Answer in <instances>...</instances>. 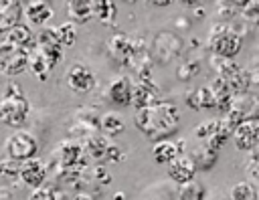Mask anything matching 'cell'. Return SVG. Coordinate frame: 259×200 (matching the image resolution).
<instances>
[{"label": "cell", "mask_w": 259, "mask_h": 200, "mask_svg": "<svg viewBox=\"0 0 259 200\" xmlns=\"http://www.w3.org/2000/svg\"><path fill=\"white\" fill-rule=\"evenodd\" d=\"M180 154H182V143L178 145V143L168 141V139H160L152 147V158L156 164H170Z\"/></svg>", "instance_id": "obj_20"}, {"label": "cell", "mask_w": 259, "mask_h": 200, "mask_svg": "<svg viewBox=\"0 0 259 200\" xmlns=\"http://www.w3.org/2000/svg\"><path fill=\"white\" fill-rule=\"evenodd\" d=\"M2 152L6 158H12V160H18V162H24L28 158H34L36 152H38V139L34 133L26 131V129H20L16 127L6 139H4V145H2Z\"/></svg>", "instance_id": "obj_4"}, {"label": "cell", "mask_w": 259, "mask_h": 200, "mask_svg": "<svg viewBox=\"0 0 259 200\" xmlns=\"http://www.w3.org/2000/svg\"><path fill=\"white\" fill-rule=\"evenodd\" d=\"M152 6H156V8H166V6H170L174 0H148Z\"/></svg>", "instance_id": "obj_38"}, {"label": "cell", "mask_w": 259, "mask_h": 200, "mask_svg": "<svg viewBox=\"0 0 259 200\" xmlns=\"http://www.w3.org/2000/svg\"><path fill=\"white\" fill-rule=\"evenodd\" d=\"M24 18L32 26H45L53 18V8L47 0H30L24 6Z\"/></svg>", "instance_id": "obj_17"}, {"label": "cell", "mask_w": 259, "mask_h": 200, "mask_svg": "<svg viewBox=\"0 0 259 200\" xmlns=\"http://www.w3.org/2000/svg\"><path fill=\"white\" fill-rule=\"evenodd\" d=\"M91 180H95L97 184H109L111 182V176L107 174V170L103 166H93L91 168V174H89Z\"/></svg>", "instance_id": "obj_34"}, {"label": "cell", "mask_w": 259, "mask_h": 200, "mask_svg": "<svg viewBox=\"0 0 259 200\" xmlns=\"http://www.w3.org/2000/svg\"><path fill=\"white\" fill-rule=\"evenodd\" d=\"M249 117L259 121V97H253V105H251V115Z\"/></svg>", "instance_id": "obj_37"}, {"label": "cell", "mask_w": 259, "mask_h": 200, "mask_svg": "<svg viewBox=\"0 0 259 200\" xmlns=\"http://www.w3.org/2000/svg\"><path fill=\"white\" fill-rule=\"evenodd\" d=\"M208 46L217 57L235 59L243 48V38L227 22H217L208 32Z\"/></svg>", "instance_id": "obj_3"}, {"label": "cell", "mask_w": 259, "mask_h": 200, "mask_svg": "<svg viewBox=\"0 0 259 200\" xmlns=\"http://www.w3.org/2000/svg\"><path fill=\"white\" fill-rule=\"evenodd\" d=\"M28 71L36 77V79H40V81H47L49 79V75H51V71H53V67L47 63V59L32 46L30 48V57H28Z\"/></svg>", "instance_id": "obj_24"}, {"label": "cell", "mask_w": 259, "mask_h": 200, "mask_svg": "<svg viewBox=\"0 0 259 200\" xmlns=\"http://www.w3.org/2000/svg\"><path fill=\"white\" fill-rule=\"evenodd\" d=\"M229 196L233 200H257L259 198V192H257V188L251 182H237L231 188V194Z\"/></svg>", "instance_id": "obj_28"}, {"label": "cell", "mask_w": 259, "mask_h": 200, "mask_svg": "<svg viewBox=\"0 0 259 200\" xmlns=\"http://www.w3.org/2000/svg\"><path fill=\"white\" fill-rule=\"evenodd\" d=\"M196 73H198V65H196V61H184V63L178 67V71H176L178 79H182V81H188V79L194 77Z\"/></svg>", "instance_id": "obj_33"}, {"label": "cell", "mask_w": 259, "mask_h": 200, "mask_svg": "<svg viewBox=\"0 0 259 200\" xmlns=\"http://www.w3.org/2000/svg\"><path fill=\"white\" fill-rule=\"evenodd\" d=\"M107 145H109L107 135H97V131L91 133V135H87V137L83 139L85 156H87V158H93V160H99V162H103L105 152H107Z\"/></svg>", "instance_id": "obj_22"}, {"label": "cell", "mask_w": 259, "mask_h": 200, "mask_svg": "<svg viewBox=\"0 0 259 200\" xmlns=\"http://www.w3.org/2000/svg\"><path fill=\"white\" fill-rule=\"evenodd\" d=\"M67 14L75 24H85L91 18H95V8L97 2L95 0H67L65 2Z\"/></svg>", "instance_id": "obj_16"}, {"label": "cell", "mask_w": 259, "mask_h": 200, "mask_svg": "<svg viewBox=\"0 0 259 200\" xmlns=\"http://www.w3.org/2000/svg\"><path fill=\"white\" fill-rule=\"evenodd\" d=\"M217 156H219V149L212 147V145H210L208 141H204V139H200V143H198V145L192 149V154H190V158H192L196 170H208V168H212L214 162H217Z\"/></svg>", "instance_id": "obj_18"}, {"label": "cell", "mask_w": 259, "mask_h": 200, "mask_svg": "<svg viewBox=\"0 0 259 200\" xmlns=\"http://www.w3.org/2000/svg\"><path fill=\"white\" fill-rule=\"evenodd\" d=\"M55 32H57V38L61 40V44H63L65 48L73 46L75 40H77V28H75V22H73V20L55 26Z\"/></svg>", "instance_id": "obj_29"}, {"label": "cell", "mask_w": 259, "mask_h": 200, "mask_svg": "<svg viewBox=\"0 0 259 200\" xmlns=\"http://www.w3.org/2000/svg\"><path fill=\"white\" fill-rule=\"evenodd\" d=\"M34 38H36V34L30 30L28 24H22V22L14 24V26L4 34V40L12 42V44H16V46L28 48V51L34 46Z\"/></svg>", "instance_id": "obj_19"}, {"label": "cell", "mask_w": 259, "mask_h": 200, "mask_svg": "<svg viewBox=\"0 0 259 200\" xmlns=\"http://www.w3.org/2000/svg\"><path fill=\"white\" fill-rule=\"evenodd\" d=\"M85 149L77 139H65L55 149L57 166H85Z\"/></svg>", "instance_id": "obj_11"}, {"label": "cell", "mask_w": 259, "mask_h": 200, "mask_svg": "<svg viewBox=\"0 0 259 200\" xmlns=\"http://www.w3.org/2000/svg\"><path fill=\"white\" fill-rule=\"evenodd\" d=\"M178 198H182V200H200V198H206V192H204V186L192 178V180L178 186Z\"/></svg>", "instance_id": "obj_27"}, {"label": "cell", "mask_w": 259, "mask_h": 200, "mask_svg": "<svg viewBox=\"0 0 259 200\" xmlns=\"http://www.w3.org/2000/svg\"><path fill=\"white\" fill-rule=\"evenodd\" d=\"M99 129L103 131V135L107 137H115L119 133H123L125 129V121L117 111H107L99 117Z\"/></svg>", "instance_id": "obj_23"}, {"label": "cell", "mask_w": 259, "mask_h": 200, "mask_svg": "<svg viewBox=\"0 0 259 200\" xmlns=\"http://www.w3.org/2000/svg\"><path fill=\"white\" fill-rule=\"evenodd\" d=\"M47 176H49V168L42 160H38L36 156L34 158H28L24 162H20V182L28 188H36L40 184L47 182Z\"/></svg>", "instance_id": "obj_12"}, {"label": "cell", "mask_w": 259, "mask_h": 200, "mask_svg": "<svg viewBox=\"0 0 259 200\" xmlns=\"http://www.w3.org/2000/svg\"><path fill=\"white\" fill-rule=\"evenodd\" d=\"M30 101L18 83H6L0 97V123L8 127H20L28 119Z\"/></svg>", "instance_id": "obj_2"}, {"label": "cell", "mask_w": 259, "mask_h": 200, "mask_svg": "<svg viewBox=\"0 0 259 200\" xmlns=\"http://www.w3.org/2000/svg\"><path fill=\"white\" fill-rule=\"evenodd\" d=\"M245 170H247L249 178H253V180H259V154H257V152H255V154L249 158V162H247Z\"/></svg>", "instance_id": "obj_36"}, {"label": "cell", "mask_w": 259, "mask_h": 200, "mask_svg": "<svg viewBox=\"0 0 259 200\" xmlns=\"http://www.w3.org/2000/svg\"><path fill=\"white\" fill-rule=\"evenodd\" d=\"M0 180L4 184H16V182H20V162L4 156L0 160Z\"/></svg>", "instance_id": "obj_26"}, {"label": "cell", "mask_w": 259, "mask_h": 200, "mask_svg": "<svg viewBox=\"0 0 259 200\" xmlns=\"http://www.w3.org/2000/svg\"><path fill=\"white\" fill-rule=\"evenodd\" d=\"M97 8H95V16L103 22V24H111L115 20V2L113 0H95Z\"/></svg>", "instance_id": "obj_31"}, {"label": "cell", "mask_w": 259, "mask_h": 200, "mask_svg": "<svg viewBox=\"0 0 259 200\" xmlns=\"http://www.w3.org/2000/svg\"><path fill=\"white\" fill-rule=\"evenodd\" d=\"M158 85L152 83L150 77H140L138 83H134V93H132V107L134 109H140V107H146L154 101H158Z\"/></svg>", "instance_id": "obj_14"}, {"label": "cell", "mask_w": 259, "mask_h": 200, "mask_svg": "<svg viewBox=\"0 0 259 200\" xmlns=\"http://www.w3.org/2000/svg\"><path fill=\"white\" fill-rule=\"evenodd\" d=\"M30 198L32 200H53V198H67V194L59 192V188L55 184H40L36 188H32L30 192Z\"/></svg>", "instance_id": "obj_30"}, {"label": "cell", "mask_w": 259, "mask_h": 200, "mask_svg": "<svg viewBox=\"0 0 259 200\" xmlns=\"http://www.w3.org/2000/svg\"><path fill=\"white\" fill-rule=\"evenodd\" d=\"M34 48L47 59V63L55 69L57 63L63 59V51L65 46L61 44V40L57 38L55 28H40V32L34 38Z\"/></svg>", "instance_id": "obj_8"}, {"label": "cell", "mask_w": 259, "mask_h": 200, "mask_svg": "<svg viewBox=\"0 0 259 200\" xmlns=\"http://www.w3.org/2000/svg\"><path fill=\"white\" fill-rule=\"evenodd\" d=\"M119 160H123V152L119 149V145H117V143L109 141V145H107V152H105V158H103V162H119Z\"/></svg>", "instance_id": "obj_35"}, {"label": "cell", "mask_w": 259, "mask_h": 200, "mask_svg": "<svg viewBox=\"0 0 259 200\" xmlns=\"http://www.w3.org/2000/svg\"><path fill=\"white\" fill-rule=\"evenodd\" d=\"M233 141L235 147L241 152H251L259 145V121L253 117L243 119L235 129H233Z\"/></svg>", "instance_id": "obj_9"}, {"label": "cell", "mask_w": 259, "mask_h": 200, "mask_svg": "<svg viewBox=\"0 0 259 200\" xmlns=\"http://www.w3.org/2000/svg\"><path fill=\"white\" fill-rule=\"evenodd\" d=\"M249 4V0H219L217 4V18L221 22H227L231 18H235L239 12H243V8Z\"/></svg>", "instance_id": "obj_25"}, {"label": "cell", "mask_w": 259, "mask_h": 200, "mask_svg": "<svg viewBox=\"0 0 259 200\" xmlns=\"http://www.w3.org/2000/svg\"><path fill=\"white\" fill-rule=\"evenodd\" d=\"M24 16L22 0H0V36H4Z\"/></svg>", "instance_id": "obj_15"}, {"label": "cell", "mask_w": 259, "mask_h": 200, "mask_svg": "<svg viewBox=\"0 0 259 200\" xmlns=\"http://www.w3.org/2000/svg\"><path fill=\"white\" fill-rule=\"evenodd\" d=\"M123 4H134V2H138V0H121Z\"/></svg>", "instance_id": "obj_40"}, {"label": "cell", "mask_w": 259, "mask_h": 200, "mask_svg": "<svg viewBox=\"0 0 259 200\" xmlns=\"http://www.w3.org/2000/svg\"><path fill=\"white\" fill-rule=\"evenodd\" d=\"M134 93V81L130 77H115L105 89V99L115 107H130Z\"/></svg>", "instance_id": "obj_10"}, {"label": "cell", "mask_w": 259, "mask_h": 200, "mask_svg": "<svg viewBox=\"0 0 259 200\" xmlns=\"http://www.w3.org/2000/svg\"><path fill=\"white\" fill-rule=\"evenodd\" d=\"M182 53V38L172 30H162L156 34L150 46V59L156 63H170Z\"/></svg>", "instance_id": "obj_6"}, {"label": "cell", "mask_w": 259, "mask_h": 200, "mask_svg": "<svg viewBox=\"0 0 259 200\" xmlns=\"http://www.w3.org/2000/svg\"><path fill=\"white\" fill-rule=\"evenodd\" d=\"M184 6H188V8H194V6H200L202 4V0H180Z\"/></svg>", "instance_id": "obj_39"}, {"label": "cell", "mask_w": 259, "mask_h": 200, "mask_svg": "<svg viewBox=\"0 0 259 200\" xmlns=\"http://www.w3.org/2000/svg\"><path fill=\"white\" fill-rule=\"evenodd\" d=\"M134 123L150 141L168 139L180 129V109L174 101L158 99L146 107L136 109Z\"/></svg>", "instance_id": "obj_1"}, {"label": "cell", "mask_w": 259, "mask_h": 200, "mask_svg": "<svg viewBox=\"0 0 259 200\" xmlns=\"http://www.w3.org/2000/svg\"><path fill=\"white\" fill-rule=\"evenodd\" d=\"M65 81H67V87L73 93H79V95H87L97 87L95 73L87 65H81V63H75V65H71L67 69Z\"/></svg>", "instance_id": "obj_7"}, {"label": "cell", "mask_w": 259, "mask_h": 200, "mask_svg": "<svg viewBox=\"0 0 259 200\" xmlns=\"http://www.w3.org/2000/svg\"><path fill=\"white\" fill-rule=\"evenodd\" d=\"M166 166H168V170H166L168 180H170V182H176L178 186L184 184V182H188V180H192L194 174H196V166H194L192 158H190V156H184V154L176 156V158H174L170 164H166Z\"/></svg>", "instance_id": "obj_13"}, {"label": "cell", "mask_w": 259, "mask_h": 200, "mask_svg": "<svg viewBox=\"0 0 259 200\" xmlns=\"http://www.w3.org/2000/svg\"><path fill=\"white\" fill-rule=\"evenodd\" d=\"M28 57L30 51L16 46L8 40L0 42V75L4 77H16L28 69Z\"/></svg>", "instance_id": "obj_5"}, {"label": "cell", "mask_w": 259, "mask_h": 200, "mask_svg": "<svg viewBox=\"0 0 259 200\" xmlns=\"http://www.w3.org/2000/svg\"><path fill=\"white\" fill-rule=\"evenodd\" d=\"M186 103H188L192 109H217V99H214V93H212L210 85L198 87L196 91L188 93Z\"/></svg>", "instance_id": "obj_21"}, {"label": "cell", "mask_w": 259, "mask_h": 200, "mask_svg": "<svg viewBox=\"0 0 259 200\" xmlns=\"http://www.w3.org/2000/svg\"><path fill=\"white\" fill-rule=\"evenodd\" d=\"M243 20L253 24V26H259V0H249V4L243 8L241 12Z\"/></svg>", "instance_id": "obj_32"}]
</instances>
